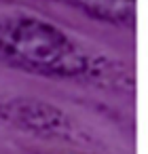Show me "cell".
<instances>
[{"instance_id": "cell-1", "label": "cell", "mask_w": 148, "mask_h": 154, "mask_svg": "<svg viewBox=\"0 0 148 154\" xmlns=\"http://www.w3.org/2000/svg\"><path fill=\"white\" fill-rule=\"evenodd\" d=\"M0 61L24 72L72 80L102 78L108 70V59L93 57L64 30L32 15L0 17Z\"/></svg>"}, {"instance_id": "cell-2", "label": "cell", "mask_w": 148, "mask_h": 154, "mask_svg": "<svg viewBox=\"0 0 148 154\" xmlns=\"http://www.w3.org/2000/svg\"><path fill=\"white\" fill-rule=\"evenodd\" d=\"M0 118L43 137H66L72 131L66 112L32 97H13L0 101Z\"/></svg>"}, {"instance_id": "cell-3", "label": "cell", "mask_w": 148, "mask_h": 154, "mask_svg": "<svg viewBox=\"0 0 148 154\" xmlns=\"http://www.w3.org/2000/svg\"><path fill=\"white\" fill-rule=\"evenodd\" d=\"M93 19L114 23V26H133L135 23V0H57Z\"/></svg>"}]
</instances>
